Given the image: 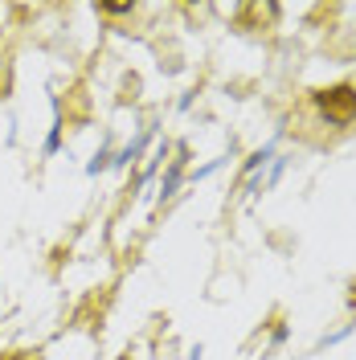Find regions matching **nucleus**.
Listing matches in <instances>:
<instances>
[{
	"mask_svg": "<svg viewBox=\"0 0 356 360\" xmlns=\"http://www.w3.org/2000/svg\"><path fill=\"white\" fill-rule=\"evenodd\" d=\"M319 111L328 115L332 123H352L356 119V90L352 86H332V90H319L315 94Z\"/></svg>",
	"mask_w": 356,
	"mask_h": 360,
	"instance_id": "nucleus-1",
	"label": "nucleus"
}]
</instances>
